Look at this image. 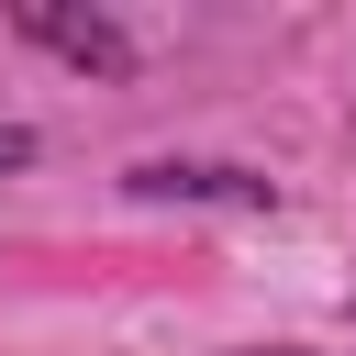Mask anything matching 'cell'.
I'll use <instances>...</instances> for the list:
<instances>
[{"label": "cell", "instance_id": "6da1fadb", "mask_svg": "<svg viewBox=\"0 0 356 356\" xmlns=\"http://www.w3.org/2000/svg\"><path fill=\"white\" fill-rule=\"evenodd\" d=\"M122 189H134V200H222V211H278V178H256V167H200V156H145Z\"/></svg>", "mask_w": 356, "mask_h": 356}, {"label": "cell", "instance_id": "7a4b0ae2", "mask_svg": "<svg viewBox=\"0 0 356 356\" xmlns=\"http://www.w3.org/2000/svg\"><path fill=\"white\" fill-rule=\"evenodd\" d=\"M11 22H22L33 44H56L67 67H89V78H134V44H122V33L100 22V11H56V0H22Z\"/></svg>", "mask_w": 356, "mask_h": 356}, {"label": "cell", "instance_id": "3957f363", "mask_svg": "<svg viewBox=\"0 0 356 356\" xmlns=\"http://www.w3.org/2000/svg\"><path fill=\"white\" fill-rule=\"evenodd\" d=\"M0 167H33V134L22 122H0Z\"/></svg>", "mask_w": 356, "mask_h": 356}]
</instances>
